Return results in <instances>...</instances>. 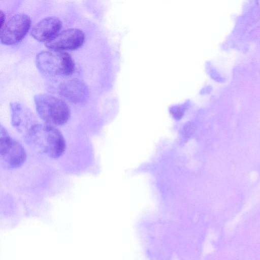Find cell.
I'll list each match as a JSON object with an SVG mask.
<instances>
[{
    "instance_id": "1",
    "label": "cell",
    "mask_w": 260,
    "mask_h": 260,
    "mask_svg": "<svg viewBox=\"0 0 260 260\" xmlns=\"http://www.w3.org/2000/svg\"><path fill=\"white\" fill-rule=\"evenodd\" d=\"M25 136L30 146L49 157L58 158L66 150V140L61 133L46 123H35Z\"/></svg>"
},
{
    "instance_id": "2",
    "label": "cell",
    "mask_w": 260,
    "mask_h": 260,
    "mask_svg": "<svg viewBox=\"0 0 260 260\" xmlns=\"http://www.w3.org/2000/svg\"><path fill=\"white\" fill-rule=\"evenodd\" d=\"M34 100L37 113L46 123L60 126L69 120L70 109L62 100L50 94H38Z\"/></svg>"
},
{
    "instance_id": "3",
    "label": "cell",
    "mask_w": 260,
    "mask_h": 260,
    "mask_svg": "<svg viewBox=\"0 0 260 260\" xmlns=\"http://www.w3.org/2000/svg\"><path fill=\"white\" fill-rule=\"evenodd\" d=\"M36 62L38 68L49 75H70L75 68L71 56L63 51H42L36 56Z\"/></svg>"
},
{
    "instance_id": "4",
    "label": "cell",
    "mask_w": 260,
    "mask_h": 260,
    "mask_svg": "<svg viewBox=\"0 0 260 260\" xmlns=\"http://www.w3.org/2000/svg\"><path fill=\"white\" fill-rule=\"evenodd\" d=\"M26 158L24 147L11 137L2 126L0 129V159L2 165L8 169L21 167Z\"/></svg>"
},
{
    "instance_id": "5",
    "label": "cell",
    "mask_w": 260,
    "mask_h": 260,
    "mask_svg": "<svg viewBox=\"0 0 260 260\" xmlns=\"http://www.w3.org/2000/svg\"><path fill=\"white\" fill-rule=\"evenodd\" d=\"M30 25L31 20L27 15L21 13L14 15L1 27V42L10 45L20 42L28 32Z\"/></svg>"
},
{
    "instance_id": "6",
    "label": "cell",
    "mask_w": 260,
    "mask_h": 260,
    "mask_svg": "<svg viewBox=\"0 0 260 260\" xmlns=\"http://www.w3.org/2000/svg\"><path fill=\"white\" fill-rule=\"evenodd\" d=\"M85 35L79 29L70 28L58 33L55 37L46 43L50 50L62 51L75 50L84 43Z\"/></svg>"
},
{
    "instance_id": "7",
    "label": "cell",
    "mask_w": 260,
    "mask_h": 260,
    "mask_svg": "<svg viewBox=\"0 0 260 260\" xmlns=\"http://www.w3.org/2000/svg\"><path fill=\"white\" fill-rule=\"evenodd\" d=\"M62 26L60 19L48 17L41 20L31 29L30 35L36 40L47 42L55 37Z\"/></svg>"
},
{
    "instance_id": "8",
    "label": "cell",
    "mask_w": 260,
    "mask_h": 260,
    "mask_svg": "<svg viewBox=\"0 0 260 260\" xmlns=\"http://www.w3.org/2000/svg\"><path fill=\"white\" fill-rule=\"evenodd\" d=\"M59 90L62 96L74 103H82L88 96L89 92L87 86L77 79H71L62 83Z\"/></svg>"
},
{
    "instance_id": "9",
    "label": "cell",
    "mask_w": 260,
    "mask_h": 260,
    "mask_svg": "<svg viewBox=\"0 0 260 260\" xmlns=\"http://www.w3.org/2000/svg\"><path fill=\"white\" fill-rule=\"evenodd\" d=\"M171 113L176 119H180L184 113V109L181 107H174L171 110Z\"/></svg>"
},
{
    "instance_id": "10",
    "label": "cell",
    "mask_w": 260,
    "mask_h": 260,
    "mask_svg": "<svg viewBox=\"0 0 260 260\" xmlns=\"http://www.w3.org/2000/svg\"><path fill=\"white\" fill-rule=\"evenodd\" d=\"M5 15L2 11H1V27L5 24Z\"/></svg>"
}]
</instances>
